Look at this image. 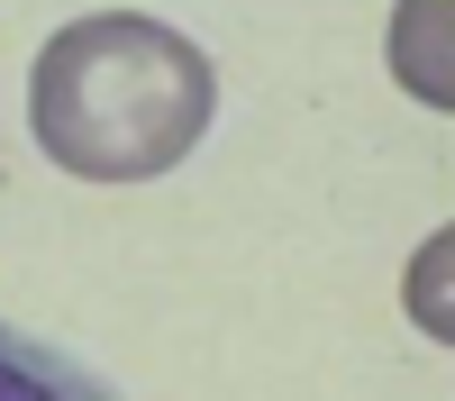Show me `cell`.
<instances>
[{
  "label": "cell",
  "mask_w": 455,
  "mask_h": 401,
  "mask_svg": "<svg viewBox=\"0 0 455 401\" xmlns=\"http://www.w3.org/2000/svg\"><path fill=\"white\" fill-rule=\"evenodd\" d=\"M28 119L46 164H64L73 182H156L201 146V128L219 119V73L182 28L146 19V10H92L55 28L36 46L28 73Z\"/></svg>",
  "instance_id": "obj_1"
},
{
  "label": "cell",
  "mask_w": 455,
  "mask_h": 401,
  "mask_svg": "<svg viewBox=\"0 0 455 401\" xmlns=\"http://www.w3.org/2000/svg\"><path fill=\"white\" fill-rule=\"evenodd\" d=\"M0 401H119V392H109L92 365L36 347V338H19V328L0 319Z\"/></svg>",
  "instance_id": "obj_2"
}]
</instances>
